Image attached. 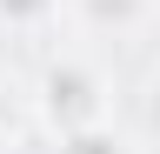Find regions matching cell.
I'll return each mask as SVG.
<instances>
[{
  "mask_svg": "<svg viewBox=\"0 0 160 154\" xmlns=\"http://www.w3.org/2000/svg\"><path fill=\"white\" fill-rule=\"evenodd\" d=\"M33 121L53 134H80V127H100L113 121V87L87 54H53L33 81Z\"/></svg>",
  "mask_w": 160,
  "mask_h": 154,
  "instance_id": "1",
  "label": "cell"
},
{
  "mask_svg": "<svg viewBox=\"0 0 160 154\" xmlns=\"http://www.w3.org/2000/svg\"><path fill=\"white\" fill-rule=\"evenodd\" d=\"M73 13L87 27H113V34H127L147 20V0H73Z\"/></svg>",
  "mask_w": 160,
  "mask_h": 154,
  "instance_id": "2",
  "label": "cell"
},
{
  "mask_svg": "<svg viewBox=\"0 0 160 154\" xmlns=\"http://www.w3.org/2000/svg\"><path fill=\"white\" fill-rule=\"evenodd\" d=\"M60 7H73V0H0V27L7 34H40L60 20Z\"/></svg>",
  "mask_w": 160,
  "mask_h": 154,
  "instance_id": "3",
  "label": "cell"
},
{
  "mask_svg": "<svg viewBox=\"0 0 160 154\" xmlns=\"http://www.w3.org/2000/svg\"><path fill=\"white\" fill-rule=\"evenodd\" d=\"M53 154H133L127 134H113V121H100V127H80V134H60V147Z\"/></svg>",
  "mask_w": 160,
  "mask_h": 154,
  "instance_id": "4",
  "label": "cell"
},
{
  "mask_svg": "<svg viewBox=\"0 0 160 154\" xmlns=\"http://www.w3.org/2000/svg\"><path fill=\"white\" fill-rule=\"evenodd\" d=\"M140 114H147V134H160V74L147 81V101H140Z\"/></svg>",
  "mask_w": 160,
  "mask_h": 154,
  "instance_id": "5",
  "label": "cell"
},
{
  "mask_svg": "<svg viewBox=\"0 0 160 154\" xmlns=\"http://www.w3.org/2000/svg\"><path fill=\"white\" fill-rule=\"evenodd\" d=\"M0 154H7V141H0Z\"/></svg>",
  "mask_w": 160,
  "mask_h": 154,
  "instance_id": "6",
  "label": "cell"
}]
</instances>
